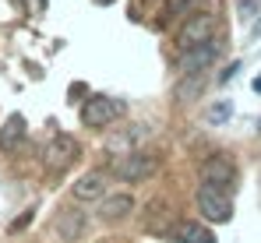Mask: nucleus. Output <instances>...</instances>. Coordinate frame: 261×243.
<instances>
[{
	"mask_svg": "<svg viewBox=\"0 0 261 243\" xmlns=\"http://www.w3.org/2000/svg\"><path fill=\"white\" fill-rule=\"evenodd\" d=\"M32 215H36V211H32V208H29V211H21V215H18V219H14V222H11V233H21V229H25V226H29V222H32Z\"/></svg>",
	"mask_w": 261,
	"mask_h": 243,
	"instance_id": "16",
	"label": "nucleus"
},
{
	"mask_svg": "<svg viewBox=\"0 0 261 243\" xmlns=\"http://www.w3.org/2000/svg\"><path fill=\"white\" fill-rule=\"evenodd\" d=\"M106 194V173L102 169H88L71 183V198L74 201H99Z\"/></svg>",
	"mask_w": 261,
	"mask_h": 243,
	"instance_id": "8",
	"label": "nucleus"
},
{
	"mask_svg": "<svg viewBox=\"0 0 261 243\" xmlns=\"http://www.w3.org/2000/svg\"><path fill=\"white\" fill-rule=\"evenodd\" d=\"M43 155H46V169H49V173H64V169H71V166L78 162L82 148H78V141H74L71 134H53Z\"/></svg>",
	"mask_w": 261,
	"mask_h": 243,
	"instance_id": "3",
	"label": "nucleus"
},
{
	"mask_svg": "<svg viewBox=\"0 0 261 243\" xmlns=\"http://www.w3.org/2000/svg\"><path fill=\"white\" fill-rule=\"evenodd\" d=\"M237 71H240V64H229L222 74H219V81H229V78H237Z\"/></svg>",
	"mask_w": 261,
	"mask_h": 243,
	"instance_id": "17",
	"label": "nucleus"
},
{
	"mask_svg": "<svg viewBox=\"0 0 261 243\" xmlns=\"http://www.w3.org/2000/svg\"><path fill=\"white\" fill-rule=\"evenodd\" d=\"M201 88H205V78H201V74H191V78H180V85L173 88V95L180 102H191V99L201 95Z\"/></svg>",
	"mask_w": 261,
	"mask_h": 243,
	"instance_id": "13",
	"label": "nucleus"
},
{
	"mask_svg": "<svg viewBox=\"0 0 261 243\" xmlns=\"http://www.w3.org/2000/svg\"><path fill=\"white\" fill-rule=\"evenodd\" d=\"M95 4H113V0H95Z\"/></svg>",
	"mask_w": 261,
	"mask_h": 243,
	"instance_id": "19",
	"label": "nucleus"
},
{
	"mask_svg": "<svg viewBox=\"0 0 261 243\" xmlns=\"http://www.w3.org/2000/svg\"><path fill=\"white\" fill-rule=\"evenodd\" d=\"M130 211H134V198L130 194H110L99 204V219L102 222H120V219H127Z\"/></svg>",
	"mask_w": 261,
	"mask_h": 243,
	"instance_id": "9",
	"label": "nucleus"
},
{
	"mask_svg": "<svg viewBox=\"0 0 261 243\" xmlns=\"http://www.w3.org/2000/svg\"><path fill=\"white\" fill-rule=\"evenodd\" d=\"M229 117H233V106H229V102H216V106L208 110V120L212 123H226Z\"/></svg>",
	"mask_w": 261,
	"mask_h": 243,
	"instance_id": "15",
	"label": "nucleus"
},
{
	"mask_svg": "<svg viewBox=\"0 0 261 243\" xmlns=\"http://www.w3.org/2000/svg\"><path fill=\"white\" fill-rule=\"evenodd\" d=\"M216 36V18L208 14V11H194L191 18H184V25L176 29V49L184 53V49H194V46H201L205 39H212Z\"/></svg>",
	"mask_w": 261,
	"mask_h": 243,
	"instance_id": "1",
	"label": "nucleus"
},
{
	"mask_svg": "<svg viewBox=\"0 0 261 243\" xmlns=\"http://www.w3.org/2000/svg\"><path fill=\"white\" fill-rule=\"evenodd\" d=\"M82 229H85V215L74 211V208H60V215H57V233H60V240L74 243L82 236Z\"/></svg>",
	"mask_w": 261,
	"mask_h": 243,
	"instance_id": "11",
	"label": "nucleus"
},
{
	"mask_svg": "<svg viewBox=\"0 0 261 243\" xmlns=\"http://www.w3.org/2000/svg\"><path fill=\"white\" fill-rule=\"evenodd\" d=\"M198 4H201V0H170L166 14H170V18H191V14L198 11Z\"/></svg>",
	"mask_w": 261,
	"mask_h": 243,
	"instance_id": "14",
	"label": "nucleus"
},
{
	"mask_svg": "<svg viewBox=\"0 0 261 243\" xmlns=\"http://www.w3.org/2000/svg\"><path fill=\"white\" fill-rule=\"evenodd\" d=\"M120 110H124V106H120L117 99H110V95H92V99H85V106H82V123L92 127V130H102V127H110V123L117 120Z\"/></svg>",
	"mask_w": 261,
	"mask_h": 243,
	"instance_id": "5",
	"label": "nucleus"
},
{
	"mask_svg": "<svg viewBox=\"0 0 261 243\" xmlns=\"http://www.w3.org/2000/svg\"><path fill=\"white\" fill-rule=\"evenodd\" d=\"M198 211L201 219L208 222H229L233 219V198L226 191H216V187H198Z\"/></svg>",
	"mask_w": 261,
	"mask_h": 243,
	"instance_id": "4",
	"label": "nucleus"
},
{
	"mask_svg": "<svg viewBox=\"0 0 261 243\" xmlns=\"http://www.w3.org/2000/svg\"><path fill=\"white\" fill-rule=\"evenodd\" d=\"M254 92H261V78H258V81H254Z\"/></svg>",
	"mask_w": 261,
	"mask_h": 243,
	"instance_id": "18",
	"label": "nucleus"
},
{
	"mask_svg": "<svg viewBox=\"0 0 261 243\" xmlns=\"http://www.w3.org/2000/svg\"><path fill=\"white\" fill-rule=\"evenodd\" d=\"M25 130H29V127H25V117H21V113H11V117L4 120V127H0V148H4V152H14V148L25 141Z\"/></svg>",
	"mask_w": 261,
	"mask_h": 243,
	"instance_id": "10",
	"label": "nucleus"
},
{
	"mask_svg": "<svg viewBox=\"0 0 261 243\" xmlns=\"http://www.w3.org/2000/svg\"><path fill=\"white\" fill-rule=\"evenodd\" d=\"M155 155H148V152H127L120 162H113V173L120 176V180H127V183H145L152 173H155Z\"/></svg>",
	"mask_w": 261,
	"mask_h": 243,
	"instance_id": "6",
	"label": "nucleus"
},
{
	"mask_svg": "<svg viewBox=\"0 0 261 243\" xmlns=\"http://www.w3.org/2000/svg\"><path fill=\"white\" fill-rule=\"evenodd\" d=\"M176 243H216V233L205 229L201 222H180L176 226Z\"/></svg>",
	"mask_w": 261,
	"mask_h": 243,
	"instance_id": "12",
	"label": "nucleus"
},
{
	"mask_svg": "<svg viewBox=\"0 0 261 243\" xmlns=\"http://www.w3.org/2000/svg\"><path fill=\"white\" fill-rule=\"evenodd\" d=\"M219 39L212 36V39H205L201 46H194V49H184L180 53V60H176V74L180 78H191V74H201V71H208L212 64H216L219 57Z\"/></svg>",
	"mask_w": 261,
	"mask_h": 243,
	"instance_id": "2",
	"label": "nucleus"
},
{
	"mask_svg": "<svg viewBox=\"0 0 261 243\" xmlns=\"http://www.w3.org/2000/svg\"><path fill=\"white\" fill-rule=\"evenodd\" d=\"M258 130H261V120H258Z\"/></svg>",
	"mask_w": 261,
	"mask_h": 243,
	"instance_id": "20",
	"label": "nucleus"
},
{
	"mask_svg": "<svg viewBox=\"0 0 261 243\" xmlns=\"http://www.w3.org/2000/svg\"><path fill=\"white\" fill-rule=\"evenodd\" d=\"M201 180H205V187H216V191L229 194V187L237 183V166L226 155H208L201 162Z\"/></svg>",
	"mask_w": 261,
	"mask_h": 243,
	"instance_id": "7",
	"label": "nucleus"
}]
</instances>
